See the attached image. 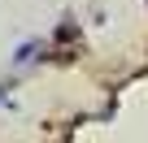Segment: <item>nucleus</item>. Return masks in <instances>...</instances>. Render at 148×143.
<instances>
[{"label": "nucleus", "mask_w": 148, "mask_h": 143, "mask_svg": "<svg viewBox=\"0 0 148 143\" xmlns=\"http://www.w3.org/2000/svg\"><path fill=\"white\" fill-rule=\"evenodd\" d=\"M44 52H48V39H22L9 61L13 65H31V61H44Z\"/></svg>", "instance_id": "obj_1"}, {"label": "nucleus", "mask_w": 148, "mask_h": 143, "mask_svg": "<svg viewBox=\"0 0 148 143\" xmlns=\"http://www.w3.org/2000/svg\"><path fill=\"white\" fill-rule=\"evenodd\" d=\"M74 35H79V22L65 13V18H61V26L52 30V39H48V43H65V39H74Z\"/></svg>", "instance_id": "obj_2"}, {"label": "nucleus", "mask_w": 148, "mask_h": 143, "mask_svg": "<svg viewBox=\"0 0 148 143\" xmlns=\"http://www.w3.org/2000/svg\"><path fill=\"white\" fill-rule=\"evenodd\" d=\"M5 96H9V83H0V104H5Z\"/></svg>", "instance_id": "obj_3"}]
</instances>
